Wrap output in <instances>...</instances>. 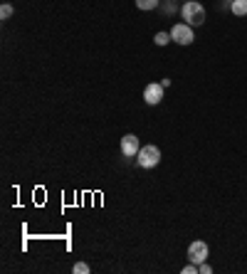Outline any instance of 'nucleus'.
<instances>
[{"label": "nucleus", "mask_w": 247, "mask_h": 274, "mask_svg": "<svg viewBox=\"0 0 247 274\" xmlns=\"http://www.w3.org/2000/svg\"><path fill=\"white\" fill-rule=\"evenodd\" d=\"M181 15H183V22H188L191 27H198L205 22V7L198 0H186V5L181 7Z\"/></svg>", "instance_id": "f257e3e1"}, {"label": "nucleus", "mask_w": 247, "mask_h": 274, "mask_svg": "<svg viewBox=\"0 0 247 274\" xmlns=\"http://www.w3.org/2000/svg\"><path fill=\"white\" fill-rule=\"evenodd\" d=\"M136 163L141 166V168H156L158 163H161V151L151 143V146H141V151H139V156H136Z\"/></svg>", "instance_id": "f03ea898"}, {"label": "nucleus", "mask_w": 247, "mask_h": 274, "mask_svg": "<svg viewBox=\"0 0 247 274\" xmlns=\"http://www.w3.org/2000/svg\"><path fill=\"white\" fill-rule=\"evenodd\" d=\"M171 37H173V42H178V45H191V42L196 40L193 27H191L188 22H176L173 30H171Z\"/></svg>", "instance_id": "7ed1b4c3"}, {"label": "nucleus", "mask_w": 247, "mask_h": 274, "mask_svg": "<svg viewBox=\"0 0 247 274\" xmlns=\"http://www.w3.org/2000/svg\"><path fill=\"white\" fill-rule=\"evenodd\" d=\"M163 84H156V82H151V84H146V89H144V101L148 104V106H156V104H161L163 101Z\"/></svg>", "instance_id": "20e7f679"}, {"label": "nucleus", "mask_w": 247, "mask_h": 274, "mask_svg": "<svg viewBox=\"0 0 247 274\" xmlns=\"http://www.w3.org/2000/svg\"><path fill=\"white\" fill-rule=\"evenodd\" d=\"M139 151H141L139 136H134V134H126V136L121 138V153H124L126 158H136V156H139Z\"/></svg>", "instance_id": "39448f33"}, {"label": "nucleus", "mask_w": 247, "mask_h": 274, "mask_svg": "<svg viewBox=\"0 0 247 274\" xmlns=\"http://www.w3.org/2000/svg\"><path fill=\"white\" fill-rule=\"evenodd\" d=\"M188 260L196 262V265H203L208 260V245L203 240H196L191 247H188Z\"/></svg>", "instance_id": "423d86ee"}, {"label": "nucleus", "mask_w": 247, "mask_h": 274, "mask_svg": "<svg viewBox=\"0 0 247 274\" xmlns=\"http://www.w3.org/2000/svg\"><path fill=\"white\" fill-rule=\"evenodd\" d=\"M230 10H233V15H238V17L247 15V0H230Z\"/></svg>", "instance_id": "0eeeda50"}, {"label": "nucleus", "mask_w": 247, "mask_h": 274, "mask_svg": "<svg viewBox=\"0 0 247 274\" xmlns=\"http://www.w3.org/2000/svg\"><path fill=\"white\" fill-rule=\"evenodd\" d=\"M139 10H156L158 7V0H134Z\"/></svg>", "instance_id": "6e6552de"}, {"label": "nucleus", "mask_w": 247, "mask_h": 274, "mask_svg": "<svg viewBox=\"0 0 247 274\" xmlns=\"http://www.w3.org/2000/svg\"><path fill=\"white\" fill-rule=\"evenodd\" d=\"M171 40H173V37H171V32H156V40H153V42H156L158 47H166Z\"/></svg>", "instance_id": "1a4fd4ad"}, {"label": "nucleus", "mask_w": 247, "mask_h": 274, "mask_svg": "<svg viewBox=\"0 0 247 274\" xmlns=\"http://www.w3.org/2000/svg\"><path fill=\"white\" fill-rule=\"evenodd\" d=\"M72 272H74V274H89V267H87L84 262H74V267H72Z\"/></svg>", "instance_id": "9d476101"}, {"label": "nucleus", "mask_w": 247, "mask_h": 274, "mask_svg": "<svg viewBox=\"0 0 247 274\" xmlns=\"http://www.w3.org/2000/svg\"><path fill=\"white\" fill-rule=\"evenodd\" d=\"M10 15H12V5H2V7H0V17H2V20H7Z\"/></svg>", "instance_id": "9b49d317"}, {"label": "nucleus", "mask_w": 247, "mask_h": 274, "mask_svg": "<svg viewBox=\"0 0 247 274\" xmlns=\"http://www.w3.org/2000/svg\"><path fill=\"white\" fill-rule=\"evenodd\" d=\"M196 272H198V265H196V262H191V265L183 267V274H196Z\"/></svg>", "instance_id": "f8f14e48"}, {"label": "nucleus", "mask_w": 247, "mask_h": 274, "mask_svg": "<svg viewBox=\"0 0 247 274\" xmlns=\"http://www.w3.org/2000/svg\"><path fill=\"white\" fill-rule=\"evenodd\" d=\"M198 272H200V274H210V272H213V267L203 262V265H198Z\"/></svg>", "instance_id": "ddd939ff"}]
</instances>
